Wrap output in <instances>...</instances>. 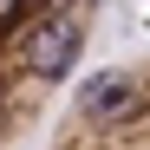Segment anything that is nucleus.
<instances>
[{"mask_svg":"<svg viewBox=\"0 0 150 150\" xmlns=\"http://www.w3.org/2000/svg\"><path fill=\"white\" fill-rule=\"evenodd\" d=\"M105 0H0V150H20L79 72Z\"/></svg>","mask_w":150,"mask_h":150,"instance_id":"nucleus-1","label":"nucleus"},{"mask_svg":"<svg viewBox=\"0 0 150 150\" xmlns=\"http://www.w3.org/2000/svg\"><path fill=\"white\" fill-rule=\"evenodd\" d=\"M46 150H150V59L111 65L79 85Z\"/></svg>","mask_w":150,"mask_h":150,"instance_id":"nucleus-2","label":"nucleus"}]
</instances>
